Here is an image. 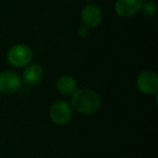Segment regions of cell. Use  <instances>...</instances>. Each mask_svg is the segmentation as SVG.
Returning a JSON list of instances; mask_svg holds the SVG:
<instances>
[{
  "mask_svg": "<svg viewBox=\"0 0 158 158\" xmlns=\"http://www.w3.org/2000/svg\"><path fill=\"white\" fill-rule=\"evenodd\" d=\"M73 116H74L73 107L68 102L63 100L54 102L49 110L50 120L57 126H64L68 123L73 119Z\"/></svg>",
  "mask_w": 158,
  "mask_h": 158,
  "instance_id": "obj_3",
  "label": "cell"
},
{
  "mask_svg": "<svg viewBox=\"0 0 158 158\" xmlns=\"http://www.w3.org/2000/svg\"><path fill=\"white\" fill-rule=\"evenodd\" d=\"M44 76V70L40 64L38 63H31L23 69L21 75L22 82L28 87H34L38 85Z\"/></svg>",
  "mask_w": 158,
  "mask_h": 158,
  "instance_id": "obj_8",
  "label": "cell"
},
{
  "mask_svg": "<svg viewBox=\"0 0 158 158\" xmlns=\"http://www.w3.org/2000/svg\"><path fill=\"white\" fill-rule=\"evenodd\" d=\"M6 60L11 67L25 68L27 65L33 63L34 51L25 44H15L8 49Z\"/></svg>",
  "mask_w": 158,
  "mask_h": 158,
  "instance_id": "obj_2",
  "label": "cell"
},
{
  "mask_svg": "<svg viewBox=\"0 0 158 158\" xmlns=\"http://www.w3.org/2000/svg\"><path fill=\"white\" fill-rule=\"evenodd\" d=\"M89 31H90V29H88L84 25H80V26L77 27L76 34L79 38H87L89 36Z\"/></svg>",
  "mask_w": 158,
  "mask_h": 158,
  "instance_id": "obj_11",
  "label": "cell"
},
{
  "mask_svg": "<svg viewBox=\"0 0 158 158\" xmlns=\"http://www.w3.org/2000/svg\"><path fill=\"white\" fill-rule=\"evenodd\" d=\"M144 0H116L114 10L119 18L129 19L141 12Z\"/></svg>",
  "mask_w": 158,
  "mask_h": 158,
  "instance_id": "obj_7",
  "label": "cell"
},
{
  "mask_svg": "<svg viewBox=\"0 0 158 158\" xmlns=\"http://www.w3.org/2000/svg\"><path fill=\"white\" fill-rule=\"evenodd\" d=\"M103 20V11L101 7L95 3H88L80 11L81 25L88 29H94L100 26Z\"/></svg>",
  "mask_w": 158,
  "mask_h": 158,
  "instance_id": "obj_6",
  "label": "cell"
},
{
  "mask_svg": "<svg viewBox=\"0 0 158 158\" xmlns=\"http://www.w3.org/2000/svg\"><path fill=\"white\" fill-rule=\"evenodd\" d=\"M56 90L64 97H72L78 90V82L72 75H61L56 79Z\"/></svg>",
  "mask_w": 158,
  "mask_h": 158,
  "instance_id": "obj_9",
  "label": "cell"
},
{
  "mask_svg": "<svg viewBox=\"0 0 158 158\" xmlns=\"http://www.w3.org/2000/svg\"><path fill=\"white\" fill-rule=\"evenodd\" d=\"M22 78L20 74L11 69L0 72V93L11 95L19 92L22 88Z\"/></svg>",
  "mask_w": 158,
  "mask_h": 158,
  "instance_id": "obj_5",
  "label": "cell"
},
{
  "mask_svg": "<svg viewBox=\"0 0 158 158\" xmlns=\"http://www.w3.org/2000/svg\"><path fill=\"white\" fill-rule=\"evenodd\" d=\"M136 88L145 95H156L158 92V74L155 70L145 69L136 77Z\"/></svg>",
  "mask_w": 158,
  "mask_h": 158,
  "instance_id": "obj_4",
  "label": "cell"
},
{
  "mask_svg": "<svg viewBox=\"0 0 158 158\" xmlns=\"http://www.w3.org/2000/svg\"><path fill=\"white\" fill-rule=\"evenodd\" d=\"M70 106L74 112L80 115L89 116L100 110L102 100L95 90L90 88H80L70 97Z\"/></svg>",
  "mask_w": 158,
  "mask_h": 158,
  "instance_id": "obj_1",
  "label": "cell"
},
{
  "mask_svg": "<svg viewBox=\"0 0 158 158\" xmlns=\"http://www.w3.org/2000/svg\"><path fill=\"white\" fill-rule=\"evenodd\" d=\"M141 12H142L146 18H152V16H154L157 13V5H156L154 1H152V0L143 1Z\"/></svg>",
  "mask_w": 158,
  "mask_h": 158,
  "instance_id": "obj_10",
  "label": "cell"
}]
</instances>
